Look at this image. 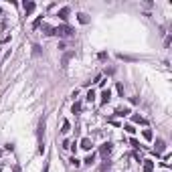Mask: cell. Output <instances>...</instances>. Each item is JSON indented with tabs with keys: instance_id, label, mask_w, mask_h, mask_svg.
Wrapping results in <instances>:
<instances>
[{
	"instance_id": "cell-1",
	"label": "cell",
	"mask_w": 172,
	"mask_h": 172,
	"mask_svg": "<svg viewBox=\"0 0 172 172\" xmlns=\"http://www.w3.org/2000/svg\"><path fill=\"white\" fill-rule=\"evenodd\" d=\"M77 146H79L81 150H85V152H91V148H93V140H91V138H81V140L77 142Z\"/></svg>"
},
{
	"instance_id": "cell-2",
	"label": "cell",
	"mask_w": 172,
	"mask_h": 172,
	"mask_svg": "<svg viewBox=\"0 0 172 172\" xmlns=\"http://www.w3.org/2000/svg\"><path fill=\"white\" fill-rule=\"evenodd\" d=\"M55 35H59V37H71L73 35V29L71 26H57L55 29Z\"/></svg>"
},
{
	"instance_id": "cell-3",
	"label": "cell",
	"mask_w": 172,
	"mask_h": 172,
	"mask_svg": "<svg viewBox=\"0 0 172 172\" xmlns=\"http://www.w3.org/2000/svg\"><path fill=\"white\" fill-rule=\"evenodd\" d=\"M99 154L107 160V156L111 154V142H103V144H101V148H99Z\"/></svg>"
},
{
	"instance_id": "cell-4",
	"label": "cell",
	"mask_w": 172,
	"mask_h": 172,
	"mask_svg": "<svg viewBox=\"0 0 172 172\" xmlns=\"http://www.w3.org/2000/svg\"><path fill=\"white\" fill-rule=\"evenodd\" d=\"M109 99H111V91H109V89H103V91L99 93V103L105 105V103H109Z\"/></svg>"
},
{
	"instance_id": "cell-5",
	"label": "cell",
	"mask_w": 172,
	"mask_h": 172,
	"mask_svg": "<svg viewBox=\"0 0 172 172\" xmlns=\"http://www.w3.org/2000/svg\"><path fill=\"white\" fill-rule=\"evenodd\" d=\"M130 114H132V109H130L128 105H120V107L116 109V116H118V118H126Z\"/></svg>"
},
{
	"instance_id": "cell-6",
	"label": "cell",
	"mask_w": 172,
	"mask_h": 172,
	"mask_svg": "<svg viewBox=\"0 0 172 172\" xmlns=\"http://www.w3.org/2000/svg\"><path fill=\"white\" fill-rule=\"evenodd\" d=\"M142 172H154V162L148 158V160H142Z\"/></svg>"
},
{
	"instance_id": "cell-7",
	"label": "cell",
	"mask_w": 172,
	"mask_h": 172,
	"mask_svg": "<svg viewBox=\"0 0 172 172\" xmlns=\"http://www.w3.org/2000/svg\"><path fill=\"white\" fill-rule=\"evenodd\" d=\"M142 138L146 140V142H154V132L150 128H146V130H142Z\"/></svg>"
},
{
	"instance_id": "cell-8",
	"label": "cell",
	"mask_w": 172,
	"mask_h": 172,
	"mask_svg": "<svg viewBox=\"0 0 172 172\" xmlns=\"http://www.w3.org/2000/svg\"><path fill=\"white\" fill-rule=\"evenodd\" d=\"M154 144H156V154H158V152H164V150H166V142H164L162 138H156V142H154Z\"/></svg>"
},
{
	"instance_id": "cell-9",
	"label": "cell",
	"mask_w": 172,
	"mask_h": 172,
	"mask_svg": "<svg viewBox=\"0 0 172 172\" xmlns=\"http://www.w3.org/2000/svg\"><path fill=\"white\" fill-rule=\"evenodd\" d=\"M95 99H97V93H95L93 89H89V91L85 93V101L87 103H95Z\"/></svg>"
},
{
	"instance_id": "cell-10",
	"label": "cell",
	"mask_w": 172,
	"mask_h": 172,
	"mask_svg": "<svg viewBox=\"0 0 172 172\" xmlns=\"http://www.w3.org/2000/svg\"><path fill=\"white\" fill-rule=\"evenodd\" d=\"M95 160H97V152H91L83 162H85V166H91V164H95Z\"/></svg>"
},
{
	"instance_id": "cell-11",
	"label": "cell",
	"mask_w": 172,
	"mask_h": 172,
	"mask_svg": "<svg viewBox=\"0 0 172 172\" xmlns=\"http://www.w3.org/2000/svg\"><path fill=\"white\" fill-rule=\"evenodd\" d=\"M69 132H71V124H69V120H63V124H61V134L67 136Z\"/></svg>"
},
{
	"instance_id": "cell-12",
	"label": "cell",
	"mask_w": 172,
	"mask_h": 172,
	"mask_svg": "<svg viewBox=\"0 0 172 172\" xmlns=\"http://www.w3.org/2000/svg\"><path fill=\"white\" fill-rule=\"evenodd\" d=\"M22 8H24V12H26V14H31V12L37 8V4H35V2H24V4H22Z\"/></svg>"
},
{
	"instance_id": "cell-13",
	"label": "cell",
	"mask_w": 172,
	"mask_h": 172,
	"mask_svg": "<svg viewBox=\"0 0 172 172\" xmlns=\"http://www.w3.org/2000/svg\"><path fill=\"white\" fill-rule=\"evenodd\" d=\"M59 18H61V20H67V18H69V8H67V6H63V8L59 10Z\"/></svg>"
},
{
	"instance_id": "cell-14",
	"label": "cell",
	"mask_w": 172,
	"mask_h": 172,
	"mask_svg": "<svg viewBox=\"0 0 172 172\" xmlns=\"http://www.w3.org/2000/svg\"><path fill=\"white\" fill-rule=\"evenodd\" d=\"M124 132H126V134H130V136H134L138 130H136V126H134V124H126V126H124Z\"/></svg>"
},
{
	"instance_id": "cell-15",
	"label": "cell",
	"mask_w": 172,
	"mask_h": 172,
	"mask_svg": "<svg viewBox=\"0 0 172 172\" xmlns=\"http://www.w3.org/2000/svg\"><path fill=\"white\" fill-rule=\"evenodd\" d=\"M132 122H134V124H142V126H146V120H144L140 114H136V116L132 118Z\"/></svg>"
},
{
	"instance_id": "cell-16",
	"label": "cell",
	"mask_w": 172,
	"mask_h": 172,
	"mask_svg": "<svg viewBox=\"0 0 172 172\" xmlns=\"http://www.w3.org/2000/svg\"><path fill=\"white\" fill-rule=\"evenodd\" d=\"M79 111H81V101H75L71 105V114H79Z\"/></svg>"
},
{
	"instance_id": "cell-17",
	"label": "cell",
	"mask_w": 172,
	"mask_h": 172,
	"mask_svg": "<svg viewBox=\"0 0 172 172\" xmlns=\"http://www.w3.org/2000/svg\"><path fill=\"white\" fill-rule=\"evenodd\" d=\"M77 18H79V22H81V24H87V22H89V18H87L85 12H79V14H77Z\"/></svg>"
},
{
	"instance_id": "cell-18",
	"label": "cell",
	"mask_w": 172,
	"mask_h": 172,
	"mask_svg": "<svg viewBox=\"0 0 172 172\" xmlns=\"http://www.w3.org/2000/svg\"><path fill=\"white\" fill-rule=\"evenodd\" d=\"M43 31L47 37H51V35H55V29H51V26H47V24H43Z\"/></svg>"
},
{
	"instance_id": "cell-19",
	"label": "cell",
	"mask_w": 172,
	"mask_h": 172,
	"mask_svg": "<svg viewBox=\"0 0 172 172\" xmlns=\"http://www.w3.org/2000/svg\"><path fill=\"white\" fill-rule=\"evenodd\" d=\"M130 144H132V148H136V150H138V148H142V144H140L136 138H132V140H130Z\"/></svg>"
},
{
	"instance_id": "cell-20",
	"label": "cell",
	"mask_w": 172,
	"mask_h": 172,
	"mask_svg": "<svg viewBox=\"0 0 172 172\" xmlns=\"http://www.w3.org/2000/svg\"><path fill=\"white\" fill-rule=\"evenodd\" d=\"M69 162H71V166H75V168H79V166H81V162H79V160H77L75 156H73V158H71Z\"/></svg>"
},
{
	"instance_id": "cell-21",
	"label": "cell",
	"mask_w": 172,
	"mask_h": 172,
	"mask_svg": "<svg viewBox=\"0 0 172 172\" xmlns=\"http://www.w3.org/2000/svg\"><path fill=\"white\" fill-rule=\"evenodd\" d=\"M69 146H71V142H69V140H63V148H65V150H67V148H69Z\"/></svg>"
}]
</instances>
